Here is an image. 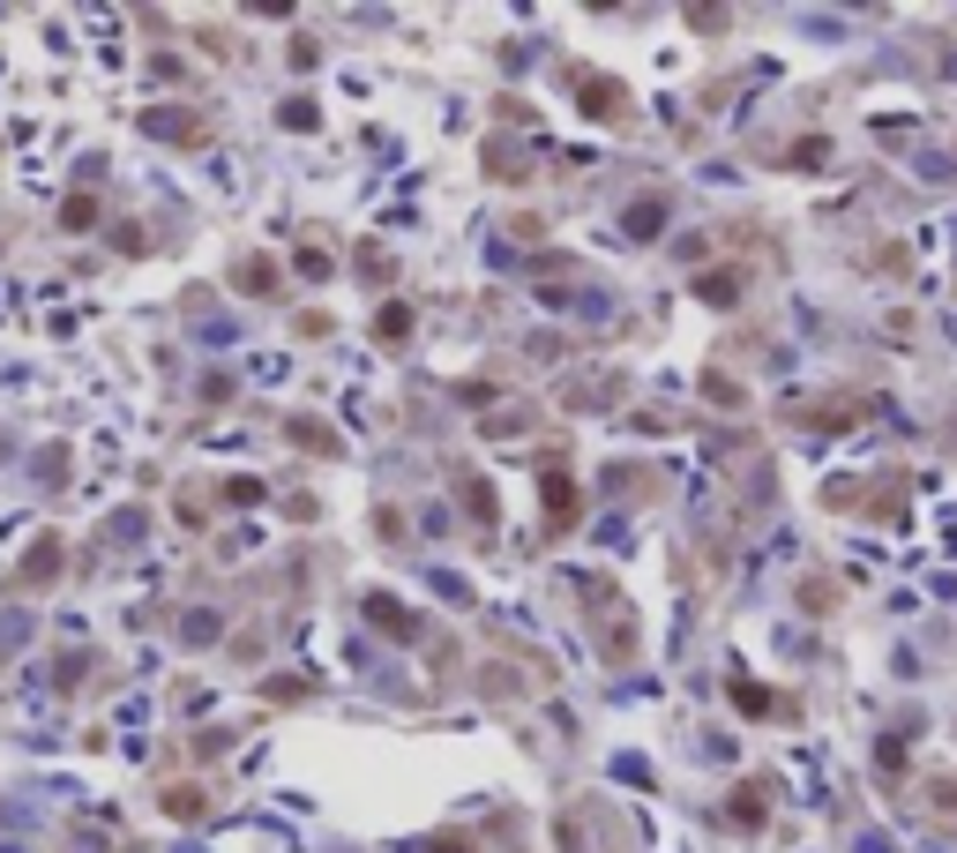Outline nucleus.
I'll return each instance as SVG.
<instances>
[{
	"label": "nucleus",
	"instance_id": "7ed1b4c3",
	"mask_svg": "<svg viewBox=\"0 0 957 853\" xmlns=\"http://www.w3.org/2000/svg\"><path fill=\"white\" fill-rule=\"evenodd\" d=\"M658 225H666V202H629V233H637V240H651V233H658Z\"/></svg>",
	"mask_w": 957,
	"mask_h": 853
},
{
	"label": "nucleus",
	"instance_id": "20e7f679",
	"mask_svg": "<svg viewBox=\"0 0 957 853\" xmlns=\"http://www.w3.org/2000/svg\"><path fill=\"white\" fill-rule=\"evenodd\" d=\"M733 824H741V831H756V824H764V787L733 793Z\"/></svg>",
	"mask_w": 957,
	"mask_h": 853
},
{
	"label": "nucleus",
	"instance_id": "f257e3e1",
	"mask_svg": "<svg viewBox=\"0 0 957 853\" xmlns=\"http://www.w3.org/2000/svg\"><path fill=\"white\" fill-rule=\"evenodd\" d=\"M546 510H554V517H546L554 531L576 525V487H569V472H562V464H546Z\"/></svg>",
	"mask_w": 957,
	"mask_h": 853
},
{
	"label": "nucleus",
	"instance_id": "0eeeda50",
	"mask_svg": "<svg viewBox=\"0 0 957 853\" xmlns=\"http://www.w3.org/2000/svg\"><path fill=\"white\" fill-rule=\"evenodd\" d=\"M435 853H471V846H464V839H442V846H435Z\"/></svg>",
	"mask_w": 957,
	"mask_h": 853
},
{
	"label": "nucleus",
	"instance_id": "f03ea898",
	"mask_svg": "<svg viewBox=\"0 0 957 853\" xmlns=\"http://www.w3.org/2000/svg\"><path fill=\"white\" fill-rule=\"evenodd\" d=\"M733 704H741L748 719H770V712H785V704H770V689H756V681H733Z\"/></svg>",
	"mask_w": 957,
	"mask_h": 853
},
{
	"label": "nucleus",
	"instance_id": "39448f33",
	"mask_svg": "<svg viewBox=\"0 0 957 853\" xmlns=\"http://www.w3.org/2000/svg\"><path fill=\"white\" fill-rule=\"evenodd\" d=\"M583 113H606V121H614V113H621V90H614V83H591V98H583Z\"/></svg>",
	"mask_w": 957,
	"mask_h": 853
},
{
	"label": "nucleus",
	"instance_id": "423d86ee",
	"mask_svg": "<svg viewBox=\"0 0 957 853\" xmlns=\"http://www.w3.org/2000/svg\"><path fill=\"white\" fill-rule=\"evenodd\" d=\"M696 292H703V300H710V308H726V300H733V277H718V269H710V277H703Z\"/></svg>",
	"mask_w": 957,
	"mask_h": 853
}]
</instances>
